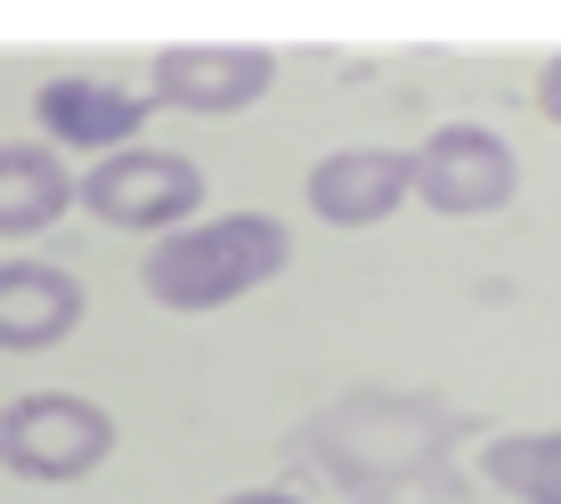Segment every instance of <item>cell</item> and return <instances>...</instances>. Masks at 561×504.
<instances>
[{"instance_id": "cell-13", "label": "cell", "mask_w": 561, "mask_h": 504, "mask_svg": "<svg viewBox=\"0 0 561 504\" xmlns=\"http://www.w3.org/2000/svg\"><path fill=\"white\" fill-rule=\"evenodd\" d=\"M220 504H301V496H285V489H237V496H220Z\"/></svg>"}, {"instance_id": "cell-8", "label": "cell", "mask_w": 561, "mask_h": 504, "mask_svg": "<svg viewBox=\"0 0 561 504\" xmlns=\"http://www.w3.org/2000/svg\"><path fill=\"white\" fill-rule=\"evenodd\" d=\"M415 196V154L399 147H334L309 171V211L325 228H375Z\"/></svg>"}, {"instance_id": "cell-9", "label": "cell", "mask_w": 561, "mask_h": 504, "mask_svg": "<svg viewBox=\"0 0 561 504\" xmlns=\"http://www.w3.org/2000/svg\"><path fill=\"white\" fill-rule=\"evenodd\" d=\"M82 277L57 261H0V351H57V342L82 325Z\"/></svg>"}, {"instance_id": "cell-1", "label": "cell", "mask_w": 561, "mask_h": 504, "mask_svg": "<svg viewBox=\"0 0 561 504\" xmlns=\"http://www.w3.org/2000/svg\"><path fill=\"white\" fill-rule=\"evenodd\" d=\"M301 439L318 456V472H334L358 504H382V489L432 480L463 439V423L439 399H415V391H342L325 415H309Z\"/></svg>"}, {"instance_id": "cell-3", "label": "cell", "mask_w": 561, "mask_h": 504, "mask_svg": "<svg viewBox=\"0 0 561 504\" xmlns=\"http://www.w3.org/2000/svg\"><path fill=\"white\" fill-rule=\"evenodd\" d=\"M114 448H123L114 415L82 391H25V399L0 406V472L33 480V489L90 480Z\"/></svg>"}, {"instance_id": "cell-6", "label": "cell", "mask_w": 561, "mask_h": 504, "mask_svg": "<svg viewBox=\"0 0 561 504\" xmlns=\"http://www.w3.org/2000/svg\"><path fill=\"white\" fill-rule=\"evenodd\" d=\"M277 82V57L253 42H180L154 57V106L180 114H244L268 99Z\"/></svg>"}, {"instance_id": "cell-7", "label": "cell", "mask_w": 561, "mask_h": 504, "mask_svg": "<svg viewBox=\"0 0 561 504\" xmlns=\"http://www.w3.org/2000/svg\"><path fill=\"white\" fill-rule=\"evenodd\" d=\"M154 99L123 82H99V73H57V82L33 90V123H42V147H73V154H123L147 130Z\"/></svg>"}, {"instance_id": "cell-10", "label": "cell", "mask_w": 561, "mask_h": 504, "mask_svg": "<svg viewBox=\"0 0 561 504\" xmlns=\"http://www.w3.org/2000/svg\"><path fill=\"white\" fill-rule=\"evenodd\" d=\"M73 204V171L42 139H0V237H42Z\"/></svg>"}, {"instance_id": "cell-4", "label": "cell", "mask_w": 561, "mask_h": 504, "mask_svg": "<svg viewBox=\"0 0 561 504\" xmlns=\"http://www.w3.org/2000/svg\"><path fill=\"white\" fill-rule=\"evenodd\" d=\"M73 204L99 228H130V237H171L196 220L204 204V171L171 147H123L99 154L90 171H73Z\"/></svg>"}, {"instance_id": "cell-12", "label": "cell", "mask_w": 561, "mask_h": 504, "mask_svg": "<svg viewBox=\"0 0 561 504\" xmlns=\"http://www.w3.org/2000/svg\"><path fill=\"white\" fill-rule=\"evenodd\" d=\"M537 114L561 130V57H546V66H537Z\"/></svg>"}, {"instance_id": "cell-11", "label": "cell", "mask_w": 561, "mask_h": 504, "mask_svg": "<svg viewBox=\"0 0 561 504\" xmlns=\"http://www.w3.org/2000/svg\"><path fill=\"white\" fill-rule=\"evenodd\" d=\"M480 480L513 504H561V423L553 432H496L480 448Z\"/></svg>"}, {"instance_id": "cell-2", "label": "cell", "mask_w": 561, "mask_h": 504, "mask_svg": "<svg viewBox=\"0 0 561 504\" xmlns=\"http://www.w3.org/2000/svg\"><path fill=\"white\" fill-rule=\"evenodd\" d=\"M285 261H294V237H285L277 211H228V220H187L171 237H154L139 285L163 309L196 318V309H228L237 294L268 285Z\"/></svg>"}, {"instance_id": "cell-5", "label": "cell", "mask_w": 561, "mask_h": 504, "mask_svg": "<svg viewBox=\"0 0 561 504\" xmlns=\"http://www.w3.org/2000/svg\"><path fill=\"white\" fill-rule=\"evenodd\" d=\"M415 196L439 220H489L520 196V163L489 123H439L415 147Z\"/></svg>"}]
</instances>
